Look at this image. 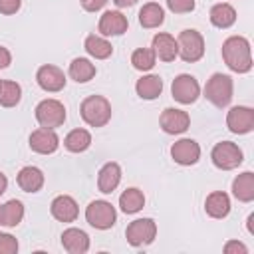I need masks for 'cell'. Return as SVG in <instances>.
I'll list each match as a JSON object with an SVG mask.
<instances>
[{"label": "cell", "instance_id": "obj_42", "mask_svg": "<svg viewBox=\"0 0 254 254\" xmlns=\"http://www.w3.org/2000/svg\"><path fill=\"white\" fill-rule=\"evenodd\" d=\"M0 224H2V206H0Z\"/></svg>", "mask_w": 254, "mask_h": 254}, {"label": "cell", "instance_id": "obj_7", "mask_svg": "<svg viewBox=\"0 0 254 254\" xmlns=\"http://www.w3.org/2000/svg\"><path fill=\"white\" fill-rule=\"evenodd\" d=\"M85 220L97 230H107L115 224L117 212L107 200H91L85 208Z\"/></svg>", "mask_w": 254, "mask_h": 254}, {"label": "cell", "instance_id": "obj_34", "mask_svg": "<svg viewBox=\"0 0 254 254\" xmlns=\"http://www.w3.org/2000/svg\"><path fill=\"white\" fill-rule=\"evenodd\" d=\"M167 8L175 14H187L194 10V0H167Z\"/></svg>", "mask_w": 254, "mask_h": 254}, {"label": "cell", "instance_id": "obj_33", "mask_svg": "<svg viewBox=\"0 0 254 254\" xmlns=\"http://www.w3.org/2000/svg\"><path fill=\"white\" fill-rule=\"evenodd\" d=\"M16 252H18V240L8 232H0V254H16Z\"/></svg>", "mask_w": 254, "mask_h": 254}, {"label": "cell", "instance_id": "obj_24", "mask_svg": "<svg viewBox=\"0 0 254 254\" xmlns=\"http://www.w3.org/2000/svg\"><path fill=\"white\" fill-rule=\"evenodd\" d=\"M135 91L141 99H157L163 91V79L159 75H143L135 83Z\"/></svg>", "mask_w": 254, "mask_h": 254}, {"label": "cell", "instance_id": "obj_18", "mask_svg": "<svg viewBox=\"0 0 254 254\" xmlns=\"http://www.w3.org/2000/svg\"><path fill=\"white\" fill-rule=\"evenodd\" d=\"M62 246L69 254H85L89 250V236L81 228H67L62 232Z\"/></svg>", "mask_w": 254, "mask_h": 254}, {"label": "cell", "instance_id": "obj_23", "mask_svg": "<svg viewBox=\"0 0 254 254\" xmlns=\"http://www.w3.org/2000/svg\"><path fill=\"white\" fill-rule=\"evenodd\" d=\"M165 22V10L157 4V2H147L143 4V8L139 10V24L147 30L151 28H159Z\"/></svg>", "mask_w": 254, "mask_h": 254}, {"label": "cell", "instance_id": "obj_32", "mask_svg": "<svg viewBox=\"0 0 254 254\" xmlns=\"http://www.w3.org/2000/svg\"><path fill=\"white\" fill-rule=\"evenodd\" d=\"M155 60H157V56H155L153 48H137L131 54V64L139 71H149L155 65Z\"/></svg>", "mask_w": 254, "mask_h": 254}, {"label": "cell", "instance_id": "obj_14", "mask_svg": "<svg viewBox=\"0 0 254 254\" xmlns=\"http://www.w3.org/2000/svg\"><path fill=\"white\" fill-rule=\"evenodd\" d=\"M58 147H60V137L56 135L54 129L40 127V129H36V131L30 135V149H32L34 153L50 155V153H54Z\"/></svg>", "mask_w": 254, "mask_h": 254}, {"label": "cell", "instance_id": "obj_41", "mask_svg": "<svg viewBox=\"0 0 254 254\" xmlns=\"http://www.w3.org/2000/svg\"><path fill=\"white\" fill-rule=\"evenodd\" d=\"M252 222H254V214H250V216H248V224H246L250 234H254V226H252Z\"/></svg>", "mask_w": 254, "mask_h": 254}, {"label": "cell", "instance_id": "obj_38", "mask_svg": "<svg viewBox=\"0 0 254 254\" xmlns=\"http://www.w3.org/2000/svg\"><path fill=\"white\" fill-rule=\"evenodd\" d=\"M10 62H12L10 52H8L4 46H0V69H6V67L10 65Z\"/></svg>", "mask_w": 254, "mask_h": 254}, {"label": "cell", "instance_id": "obj_22", "mask_svg": "<svg viewBox=\"0 0 254 254\" xmlns=\"http://www.w3.org/2000/svg\"><path fill=\"white\" fill-rule=\"evenodd\" d=\"M232 194L240 202L254 200V173L252 171H244L232 181Z\"/></svg>", "mask_w": 254, "mask_h": 254}, {"label": "cell", "instance_id": "obj_26", "mask_svg": "<svg viewBox=\"0 0 254 254\" xmlns=\"http://www.w3.org/2000/svg\"><path fill=\"white\" fill-rule=\"evenodd\" d=\"M119 206L125 214H135L145 206V194L135 187L125 189L119 196Z\"/></svg>", "mask_w": 254, "mask_h": 254}, {"label": "cell", "instance_id": "obj_35", "mask_svg": "<svg viewBox=\"0 0 254 254\" xmlns=\"http://www.w3.org/2000/svg\"><path fill=\"white\" fill-rule=\"evenodd\" d=\"M22 6V0H0V14H16Z\"/></svg>", "mask_w": 254, "mask_h": 254}, {"label": "cell", "instance_id": "obj_39", "mask_svg": "<svg viewBox=\"0 0 254 254\" xmlns=\"http://www.w3.org/2000/svg\"><path fill=\"white\" fill-rule=\"evenodd\" d=\"M113 2H115L117 8H129V6L137 4V0H113Z\"/></svg>", "mask_w": 254, "mask_h": 254}, {"label": "cell", "instance_id": "obj_27", "mask_svg": "<svg viewBox=\"0 0 254 254\" xmlns=\"http://www.w3.org/2000/svg\"><path fill=\"white\" fill-rule=\"evenodd\" d=\"M85 52L91 56V58H95V60H107L111 54H113V46L105 40V38H101V36H95V34H89L87 38H85Z\"/></svg>", "mask_w": 254, "mask_h": 254}, {"label": "cell", "instance_id": "obj_16", "mask_svg": "<svg viewBox=\"0 0 254 254\" xmlns=\"http://www.w3.org/2000/svg\"><path fill=\"white\" fill-rule=\"evenodd\" d=\"M50 210H52V216L60 222H73L79 214V208H77V202L67 196V194H60L52 200L50 204Z\"/></svg>", "mask_w": 254, "mask_h": 254}, {"label": "cell", "instance_id": "obj_12", "mask_svg": "<svg viewBox=\"0 0 254 254\" xmlns=\"http://www.w3.org/2000/svg\"><path fill=\"white\" fill-rule=\"evenodd\" d=\"M159 123H161V129L169 135H179V133H185L190 125V117L187 111L183 109H175V107H167L161 117H159Z\"/></svg>", "mask_w": 254, "mask_h": 254}, {"label": "cell", "instance_id": "obj_4", "mask_svg": "<svg viewBox=\"0 0 254 254\" xmlns=\"http://www.w3.org/2000/svg\"><path fill=\"white\" fill-rule=\"evenodd\" d=\"M179 56L187 64H194L204 56V38L196 30H183L177 38Z\"/></svg>", "mask_w": 254, "mask_h": 254}, {"label": "cell", "instance_id": "obj_30", "mask_svg": "<svg viewBox=\"0 0 254 254\" xmlns=\"http://www.w3.org/2000/svg\"><path fill=\"white\" fill-rule=\"evenodd\" d=\"M22 218H24V204L20 200L12 198L6 204H2V226L14 228L22 222Z\"/></svg>", "mask_w": 254, "mask_h": 254}, {"label": "cell", "instance_id": "obj_1", "mask_svg": "<svg viewBox=\"0 0 254 254\" xmlns=\"http://www.w3.org/2000/svg\"><path fill=\"white\" fill-rule=\"evenodd\" d=\"M222 60L228 69L236 73H246L252 69V56H250V42L244 36H230L222 44Z\"/></svg>", "mask_w": 254, "mask_h": 254}, {"label": "cell", "instance_id": "obj_5", "mask_svg": "<svg viewBox=\"0 0 254 254\" xmlns=\"http://www.w3.org/2000/svg\"><path fill=\"white\" fill-rule=\"evenodd\" d=\"M210 159L214 163L216 169H222V171H232L236 169L242 161H244V155L240 151V147L232 141H220L212 147V153H210Z\"/></svg>", "mask_w": 254, "mask_h": 254}, {"label": "cell", "instance_id": "obj_9", "mask_svg": "<svg viewBox=\"0 0 254 254\" xmlns=\"http://www.w3.org/2000/svg\"><path fill=\"white\" fill-rule=\"evenodd\" d=\"M171 93H173V99L183 103V105H190L198 99L200 95V85L198 81L190 75V73H181L173 79V85H171Z\"/></svg>", "mask_w": 254, "mask_h": 254}, {"label": "cell", "instance_id": "obj_3", "mask_svg": "<svg viewBox=\"0 0 254 254\" xmlns=\"http://www.w3.org/2000/svg\"><path fill=\"white\" fill-rule=\"evenodd\" d=\"M232 77L226 73H212L204 85V97L218 109L226 107L232 99Z\"/></svg>", "mask_w": 254, "mask_h": 254}, {"label": "cell", "instance_id": "obj_13", "mask_svg": "<svg viewBox=\"0 0 254 254\" xmlns=\"http://www.w3.org/2000/svg\"><path fill=\"white\" fill-rule=\"evenodd\" d=\"M171 157L175 163H179L183 167H190L200 159V147L194 139H181V141L173 143Z\"/></svg>", "mask_w": 254, "mask_h": 254}, {"label": "cell", "instance_id": "obj_17", "mask_svg": "<svg viewBox=\"0 0 254 254\" xmlns=\"http://www.w3.org/2000/svg\"><path fill=\"white\" fill-rule=\"evenodd\" d=\"M121 183V167L117 163H105L97 175V189L103 194H111Z\"/></svg>", "mask_w": 254, "mask_h": 254}, {"label": "cell", "instance_id": "obj_6", "mask_svg": "<svg viewBox=\"0 0 254 254\" xmlns=\"http://www.w3.org/2000/svg\"><path fill=\"white\" fill-rule=\"evenodd\" d=\"M36 121L40 127L46 129H56L62 127L65 121V107L58 99H44L36 105Z\"/></svg>", "mask_w": 254, "mask_h": 254}, {"label": "cell", "instance_id": "obj_36", "mask_svg": "<svg viewBox=\"0 0 254 254\" xmlns=\"http://www.w3.org/2000/svg\"><path fill=\"white\" fill-rule=\"evenodd\" d=\"M224 252L226 254H248V248L238 240H228L224 244Z\"/></svg>", "mask_w": 254, "mask_h": 254}, {"label": "cell", "instance_id": "obj_31", "mask_svg": "<svg viewBox=\"0 0 254 254\" xmlns=\"http://www.w3.org/2000/svg\"><path fill=\"white\" fill-rule=\"evenodd\" d=\"M22 99V87L16 81L4 79L0 81V105L2 107H14Z\"/></svg>", "mask_w": 254, "mask_h": 254}, {"label": "cell", "instance_id": "obj_2", "mask_svg": "<svg viewBox=\"0 0 254 254\" xmlns=\"http://www.w3.org/2000/svg\"><path fill=\"white\" fill-rule=\"evenodd\" d=\"M79 113L89 127H103L111 119V103L103 95H89L81 101Z\"/></svg>", "mask_w": 254, "mask_h": 254}, {"label": "cell", "instance_id": "obj_11", "mask_svg": "<svg viewBox=\"0 0 254 254\" xmlns=\"http://www.w3.org/2000/svg\"><path fill=\"white\" fill-rule=\"evenodd\" d=\"M36 81H38V85L44 91H50V93L62 91L65 87V75H64V71L58 65H52V64H46V65L38 67Z\"/></svg>", "mask_w": 254, "mask_h": 254}, {"label": "cell", "instance_id": "obj_29", "mask_svg": "<svg viewBox=\"0 0 254 254\" xmlns=\"http://www.w3.org/2000/svg\"><path fill=\"white\" fill-rule=\"evenodd\" d=\"M89 145H91V135L87 129H73L64 139V147L71 153H83Z\"/></svg>", "mask_w": 254, "mask_h": 254}, {"label": "cell", "instance_id": "obj_8", "mask_svg": "<svg viewBox=\"0 0 254 254\" xmlns=\"http://www.w3.org/2000/svg\"><path fill=\"white\" fill-rule=\"evenodd\" d=\"M155 236H157V224L153 218H137V220L129 222V226L125 230L127 242L135 248L151 244L155 240Z\"/></svg>", "mask_w": 254, "mask_h": 254}, {"label": "cell", "instance_id": "obj_25", "mask_svg": "<svg viewBox=\"0 0 254 254\" xmlns=\"http://www.w3.org/2000/svg\"><path fill=\"white\" fill-rule=\"evenodd\" d=\"M234 22H236V10L230 4L220 2L210 8V24L212 26L224 30V28H230Z\"/></svg>", "mask_w": 254, "mask_h": 254}, {"label": "cell", "instance_id": "obj_40", "mask_svg": "<svg viewBox=\"0 0 254 254\" xmlns=\"http://www.w3.org/2000/svg\"><path fill=\"white\" fill-rule=\"evenodd\" d=\"M6 187H8V179H6L4 173H0V196L6 192Z\"/></svg>", "mask_w": 254, "mask_h": 254}, {"label": "cell", "instance_id": "obj_19", "mask_svg": "<svg viewBox=\"0 0 254 254\" xmlns=\"http://www.w3.org/2000/svg\"><path fill=\"white\" fill-rule=\"evenodd\" d=\"M153 52L161 62H173L179 56V48H177V40L171 34L159 32L153 36Z\"/></svg>", "mask_w": 254, "mask_h": 254}, {"label": "cell", "instance_id": "obj_15", "mask_svg": "<svg viewBox=\"0 0 254 254\" xmlns=\"http://www.w3.org/2000/svg\"><path fill=\"white\" fill-rule=\"evenodd\" d=\"M127 28H129V22L119 10L103 12V16L99 18V26H97L101 36H121L127 32Z\"/></svg>", "mask_w": 254, "mask_h": 254}, {"label": "cell", "instance_id": "obj_37", "mask_svg": "<svg viewBox=\"0 0 254 254\" xmlns=\"http://www.w3.org/2000/svg\"><path fill=\"white\" fill-rule=\"evenodd\" d=\"M107 4V0H81V8L85 12H97Z\"/></svg>", "mask_w": 254, "mask_h": 254}, {"label": "cell", "instance_id": "obj_28", "mask_svg": "<svg viewBox=\"0 0 254 254\" xmlns=\"http://www.w3.org/2000/svg\"><path fill=\"white\" fill-rule=\"evenodd\" d=\"M95 75V65L87 58H75L69 64V77L77 83H85Z\"/></svg>", "mask_w": 254, "mask_h": 254}, {"label": "cell", "instance_id": "obj_20", "mask_svg": "<svg viewBox=\"0 0 254 254\" xmlns=\"http://www.w3.org/2000/svg\"><path fill=\"white\" fill-rule=\"evenodd\" d=\"M16 183L24 192H38L44 187V173L38 167H24L20 169Z\"/></svg>", "mask_w": 254, "mask_h": 254}, {"label": "cell", "instance_id": "obj_10", "mask_svg": "<svg viewBox=\"0 0 254 254\" xmlns=\"http://www.w3.org/2000/svg\"><path fill=\"white\" fill-rule=\"evenodd\" d=\"M226 125L232 133L236 135H246L254 129V109L244 107V105H236L228 111L226 115Z\"/></svg>", "mask_w": 254, "mask_h": 254}, {"label": "cell", "instance_id": "obj_21", "mask_svg": "<svg viewBox=\"0 0 254 254\" xmlns=\"http://www.w3.org/2000/svg\"><path fill=\"white\" fill-rule=\"evenodd\" d=\"M204 210L212 218H224V216H228V212H230V198H228V194L222 192V190L210 192L206 196V200H204Z\"/></svg>", "mask_w": 254, "mask_h": 254}]
</instances>
